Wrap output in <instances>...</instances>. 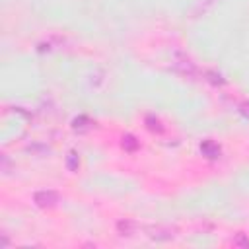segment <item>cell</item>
I'll return each instance as SVG.
<instances>
[{
  "mask_svg": "<svg viewBox=\"0 0 249 249\" xmlns=\"http://www.w3.org/2000/svg\"><path fill=\"white\" fill-rule=\"evenodd\" d=\"M171 70L175 74L183 76V78H189V80H193V78H196L200 74L198 66L189 56H185V54H177V56L171 58Z\"/></svg>",
  "mask_w": 249,
  "mask_h": 249,
  "instance_id": "obj_1",
  "label": "cell"
},
{
  "mask_svg": "<svg viewBox=\"0 0 249 249\" xmlns=\"http://www.w3.org/2000/svg\"><path fill=\"white\" fill-rule=\"evenodd\" d=\"M142 230L146 231V235L150 239H156V241H169V239H175L179 233V230L175 226H167V224H152Z\"/></svg>",
  "mask_w": 249,
  "mask_h": 249,
  "instance_id": "obj_2",
  "label": "cell"
},
{
  "mask_svg": "<svg viewBox=\"0 0 249 249\" xmlns=\"http://www.w3.org/2000/svg\"><path fill=\"white\" fill-rule=\"evenodd\" d=\"M33 202L39 206V208H54L58 204V193L56 191H51V189H43V191H37L33 195Z\"/></svg>",
  "mask_w": 249,
  "mask_h": 249,
  "instance_id": "obj_3",
  "label": "cell"
},
{
  "mask_svg": "<svg viewBox=\"0 0 249 249\" xmlns=\"http://www.w3.org/2000/svg\"><path fill=\"white\" fill-rule=\"evenodd\" d=\"M138 230H142V226L138 224V222H134V220H119L117 222V231H119V235H126V237H130V235H134Z\"/></svg>",
  "mask_w": 249,
  "mask_h": 249,
  "instance_id": "obj_4",
  "label": "cell"
},
{
  "mask_svg": "<svg viewBox=\"0 0 249 249\" xmlns=\"http://www.w3.org/2000/svg\"><path fill=\"white\" fill-rule=\"evenodd\" d=\"M200 152H202V156L208 158V160H218L220 154H222V148H220L218 142H214V140H204V142H200Z\"/></svg>",
  "mask_w": 249,
  "mask_h": 249,
  "instance_id": "obj_5",
  "label": "cell"
},
{
  "mask_svg": "<svg viewBox=\"0 0 249 249\" xmlns=\"http://www.w3.org/2000/svg\"><path fill=\"white\" fill-rule=\"evenodd\" d=\"M91 126H93V121L88 115H78L72 121V130H76V132H88Z\"/></svg>",
  "mask_w": 249,
  "mask_h": 249,
  "instance_id": "obj_6",
  "label": "cell"
},
{
  "mask_svg": "<svg viewBox=\"0 0 249 249\" xmlns=\"http://www.w3.org/2000/svg\"><path fill=\"white\" fill-rule=\"evenodd\" d=\"M202 76H204L206 82H210V84H214V86H224V84H226V78H224L222 74L214 72V70H204Z\"/></svg>",
  "mask_w": 249,
  "mask_h": 249,
  "instance_id": "obj_7",
  "label": "cell"
},
{
  "mask_svg": "<svg viewBox=\"0 0 249 249\" xmlns=\"http://www.w3.org/2000/svg\"><path fill=\"white\" fill-rule=\"evenodd\" d=\"M146 126H148L152 132H161V130H163V126H161V121H160V119H156L154 115L146 117Z\"/></svg>",
  "mask_w": 249,
  "mask_h": 249,
  "instance_id": "obj_8",
  "label": "cell"
},
{
  "mask_svg": "<svg viewBox=\"0 0 249 249\" xmlns=\"http://www.w3.org/2000/svg\"><path fill=\"white\" fill-rule=\"evenodd\" d=\"M78 165H80L78 154H76V152H68V156H66V167H68L70 171H78Z\"/></svg>",
  "mask_w": 249,
  "mask_h": 249,
  "instance_id": "obj_9",
  "label": "cell"
},
{
  "mask_svg": "<svg viewBox=\"0 0 249 249\" xmlns=\"http://www.w3.org/2000/svg\"><path fill=\"white\" fill-rule=\"evenodd\" d=\"M123 148H124V150H128V152H134V150L138 148L136 138H134L132 134H124V136H123Z\"/></svg>",
  "mask_w": 249,
  "mask_h": 249,
  "instance_id": "obj_10",
  "label": "cell"
},
{
  "mask_svg": "<svg viewBox=\"0 0 249 249\" xmlns=\"http://www.w3.org/2000/svg\"><path fill=\"white\" fill-rule=\"evenodd\" d=\"M231 243H233L235 247H245V249H247V247H249V237H247L245 233H237V235L231 239Z\"/></svg>",
  "mask_w": 249,
  "mask_h": 249,
  "instance_id": "obj_11",
  "label": "cell"
},
{
  "mask_svg": "<svg viewBox=\"0 0 249 249\" xmlns=\"http://www.w3.org/2000/svg\"><path fill=\"white\" fill-rule=\"evenodd\" d=\"M239 113H241L245 119H249V101H243V103H239Z\"/></svg>",
  "mask_w": 249,
  "mask_h": 249,
  "instance_id": "obj_12",
  "label": "cell"
},
{
  "mask_svg": "<svg viewBox=\"0 0 249 249\" xmlns=\"http://www.w3.org/2000/svg\"><path fill=\"white\" fill-rule=\"evenodd\" d=\"M2 245H8V235L6 233H2Z\"/></svg>",
  "mask_w": 249,
  "mask_h": 249,
  "instance_id": "obj_13",
  "label": "cell"
}]
</instances>
